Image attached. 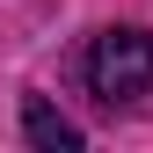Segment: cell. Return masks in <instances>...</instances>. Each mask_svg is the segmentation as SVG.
<instances>
[{
    "instance_id": "1",
    "label": "cell",
    "mask_w": 153,
    "mask_h": 153,
    "mask_svg": "<svg viewBox=\"0 0 153 153\" xmlns=\"http://www.w3.org/2000/svg\"><path fill=\"white\" fill-rule=\"evenodd\" d=\"M88 88L102 95V102H131V95L153 88V36L146 29H102L88 51Z\"/></svg>"
},
{
    "instance_id": "2",
    "label": "cell",
    "mask_w": 153,
    "mask_h": 153,
    "mask_svg": "<svg viewBox=\"0 0 153 153\" xmlns=\"http://www.w3.org/2000/svg\"><path fill=\"white\" fill-rule=\"evenodd\" d=\"M22 131H29L36 153H73V146H80V124H66L44 95H29V102H22Z\"/></svg>"
}]
</instances>
